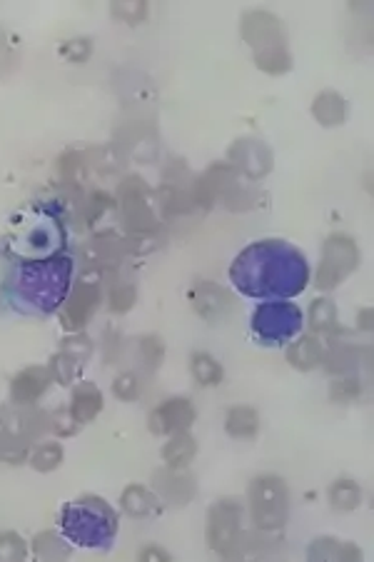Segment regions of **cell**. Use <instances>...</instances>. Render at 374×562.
<instances>
[{"label":"cell","instance_id":"obj_9","mask_svg":"<svg viewBox=\"0 0 374 562\" xmlns=\"http://www.w3.org/2000/svg\"><path fill=\"white\" fill-rule=\"evenodd\" d=\"M148 422L155 435L185 433L195 422V408L187 397H170L150 412Z\"/></svg>","mask_w":374,"mask_h":562},{"label":"cell","instance_id":"obj_13","mask_svg":"<svg viewBox=\"0 0 374 562\" xmlns=\"http://www.w3.org/2000/svg\"><path fill=\"white\" fill-rule=\"evenodd\" d=\"M230 160L237 173H245L248 178H262L272 167V153L260 141H237L230 148Z\"/></svg>","mask_w":374,"mask_h":562},{"label":"cell","instance_id":"obj_38","mask_svg":"<svg viewBox=\"0 0 374 562\" xmlns=\"http://www.w3.org/2000/svg\"><path fill=\"white\" fill-rule=\"evenodd\" d=\"M112 13L118 15L125 23H140L145 13H148V5L145 3H115L112 5Z\"/></svg>","mask_w":374,"mask_h":562},{"label":"cell","instance_id":"obj_10","mask_svg":"<svg viewBox=\"0 0 374 562\" xmlns=\"http://www.w3.org/2000/svg\"><path fill=\"white\" fill-rule=\"evenodd\" d=\"M237 185V170L230 163H215L210 166L202 178H198L195 183V191H192V203L202 205V208H210L212 203H217L220 198H224L227 192L232 191Z\"/></svg>","mask_w":374,"mask_h":562},{"label":"cell","instance_id":"obj_34","mask_svg":"<svg viewBox=\"0 0 374 562\" xmlns=\"http://www.w3.org/2000/svg\"><path fill=\"white\" fill-rule=\"evenodd\" d=\"M362 395V383L360 380H354V378H349V380H337L332 383V390H329V397L335 400V403H352V400H357Z\"/></svg>","mask_w":374,"mask_h":562},{"label":"cell","instance_id":"obj_16","mask_svg":"<svg viewBox=\"0 0 374 562\" xmlns=\"http://www.w3.org/2000/svg\"><path fill=\"white\" fill-rule=\"evenodd\" d=\"M152 480H155L158 493H160L167 502H173V505H187L190 500L195 498V483H192V477L183 473V470L167 468V470H162V473H155Z\"/></svg>","mask_w":374,"mask_h":562},{"label":"cell","instance_id":"obj_8","mask_svg":"<svg viewBox=\"0 0 374 562\" xmlns=\"http://www.w3.org/2000/svg\"><path fill=\"white\" fill-rule=\"evenodd\" d=\"M120 210L130 231L142 232V235L158 231V217H155L150 191L142 178L130 175L120 183Z\"/></svg>","mask_w":374,"mask_h":562},{"label":"cell","instance_id":"obj_5","mask_svg":"<svg viewBox=\"0 0 374 562\" xmlns=\"http://www.w3.org/2000/svg\"><path fill=\"white\" fill-rule=\"evenodd\" d=\"M242 508L235 500H217L207 512V545L220 558H240L242 555Z\"/></svg>","mask_w":374,"mask_h":562},{"label":"cell","instance_id":"obj_18","mask_svg":"<svg viewBox=\"0 0 374 562\" xmlns=\"http://www.w3.org/2000/svg\"><path fill=\"white\" fill-rule=\"evenodd\" d=\"M102 410V393L93 383H80L73 390V403H70V415L77 425L95 420Z\"/></svg>","mask_w":374,"mask_h":562},{"label":"cell","instance_id":"obj_33","mask_svg":"<svg viewBox=\"0 0 374 562\" xmlns=\"http://www.w3.org/2000/svg\"><path fill=\"white\" fill-rule=\"evenodd\" d=\"M23 555V537L15 535V533H0V560H20Z\"/></svg>","mask_w":374,"mask_h":562},{"label":"cell","instance_id":"obj_19","mask_svg":"<svg viewBox=\"0 0 374 562\" xmlns=\"http://www.w3.org/2000/svg\"><path fill=\"white\" fill-rule=\"evenodd\" d=\"M312 116L317 118L324 128L342 126V123H345V116H347L345 98H342L339 93H335V90H324V93H320V95L314 98V102H312Z\"/></svg>","mask_w":374,"mask_h":562},{"label":"cell","instance_id":"obj_27","mask_svg":"<svg viewBox=\"0 0 374 562\" xmlns=\"http://www.w3.org/2000/svg\"><path fill=\"white\" fill-rule=\"evenodd\" d=\"M190 371H192V378L205 387L223 383V365L207 353H195L190 360Z\"/></svg>","mask_w":374,"mask_h":562},{"label":"cell","instance_id":"obj_29","mask_svg":"<svg viewBox=\"0 0 374 562\" xmlns=\"http://www.w3.org/2000/svg\"><path fill=\"white\" fill-rule=\"evenodd\" d=\"M36 552H37V558H45V560L68 558V548L62 545V540L55 535V533H43V535H37Z\"/></svg>","mask_w":374,"mask_h":562},{"label":"cell","instance_id":"obj_4","mask_svg":"<svg viewBox=\"0 0 374 562\" xmlns=\"http://www.w3.org/2000/svg\"><path fill=\"white\" fill-rule=\"evenodd\" d=\"M249 517L260 533H277L287 523L289 512V493L282 477L277 475H257L248 490Z\"/></svg>","mask_w":374,"mask_h":562},{"label":"cell","instance_id":"obj_3","mask_svg":"<svg viewBox=\"0 0 374 562\" xmlns=\"http://www.w3.org/2000/svg\"><path fill=\"white\" fill-rule=\"evenodd\" d=\"M62 530L77 545H108L118 530V515L102 498H80L62 510Z\"/></svg>","mask_w":374,"mask_h":562},{"label":"cell","instance_id":"obj_12","mask_svg":"<svg viewBox=\"0 0 374 562\" xmlns=\"http://www.w3.org/2000/svg\"><path fill=\"white\" fill-rule=\"evenodd\" d=\"M190 297H192V307L198 310L199 318H205L207 322H223L232 313V307H235L232 295L223 290L220 285L207 281L198 282L192 288Z\"/></svg>","mask_w":374,"mask_h":562},{"label":"cell","instance_id":"obj_32","mask_svg":"<svg viewBox=\"0 0 374 562\" xmlns=\"http://www.w3.org/2000/svg\"><path fill=\"white\" fill-rule=\"evenodd\" d=\"M137 300V290L135 285H115L110 293V310L112 313H127L130 307L135 305Z\"/></svg>","mask_w":374,"mask_h":562},{"label":"cell","instance_id":"obj_25","mask_svg":"<svg viewBox=\"0 0 374 562\" xmlns=\"http://www.w3.org/2000/svg\"><path fill=\"white\" fill-rule=\"evenodd\" d=\"M329 502H332L335 510H357L362 502L360 485H357L354 480H349V477H339V480H335L332 487H329Z\"/></svg>","mask_w":374,"mask_h":562},{"label":"cell","instance_id":"obj_37","mask_svg":"<svg viewBox=\"0 0 374 562\" xmlns=\"http://www.w3.org/2000/svg\"><path fill=\"white\" fill-rule=\"evenodd\" d=\"M90 51H93L90 40L77 38V40H68V43L61 48V55L62 58H68L70 63H85L87 58H90Z\"/></svg>","mask_w":374,"mask_h":562},{"label":"cell","instance_id":"obj_2","mask_svg":"<svg viewBox=\"0 0 374 562\" xmlns=\"http://www.w3.org/2000/svg\"><path fill=\"white\" fill-rule=\"evenodd\" d=\"M242 38L255 51V63L270 76H282L292 68V55L287 51L285 26L277 15L267 11H248L242 15Z\"/></svg>","mask_w":374,"mask_h":562},{"label":"cell","instance_id":"obj_24","mask_svg":"<svg viewBox=\"0 0 374 562\" xmlns=\"http://www.w3.org/2000/svg\"><path fill=\"white\" fill-rule=\"evenodd\" d=\"M362 355H370V350L367 347H354V346H335L329 353H327V358L324 360V368L329 372H349L354 371L357 365L362 362Z\"/></svg>","mask_w":374,"mask_h":562},{"label":"cell","instance_id":"obj_40","mask_svg":"<svg viewBox=\"0 0 374 562\" xmlns=\"http://www.w3.org/2000/svg\"><path fill=\"white\" fill-rule=\"evenodd\" d=\"M140 560H170V555H167L165 550L150 545V548H145L140 552Z\"/></svg>","mask_w":374,"mask_h":562},{"label":"cell","instance_id":"obj_14","mask_svg":"<svg viewBox=\"0 0 374 562\" xmlns=\"http://www.w3.org/2000/svg\"><path fill=\"white\" fill-rule=\"evenodd\" d=\"M90 340L87 338H68L65 343H62L61 353L55 355L53 360V365H50V372H53V378H61V383H68V380H73L75 372L83 368V362L90 358Z\"/></svg>","mask_w":374,"mask_h":562},{"label":"cell","instance_id":"obj_20","mask_svg":"<svg viewBox=\"0 0 374 562\" xmlns=\"http://www.w3.org/2000/svg\"><path fill=\"white\" fill-rule=\"evenodd\" d=\"M310 560H342V562H354L362 560L360 548H354L352 542H339L332 537H317L310 545L307 552Z\"/></svg>","mask_w":374,"mask_h":562},{"label":"cell","instance_id":"obj_26","mask_svg":"<svg viewBox=\"0 0 374 562\" xmlns=\"http://www.w3.org/2000/svg\"><path fill=\"white\" fill-rule=\"evenodd\" d=\"M310 325L314 332L322 335H335L339 330V320H337V307L329 297L314 300L310 307Z\"/></svg>","mask_w":374,"mask_h":562},{"label":"cell","instance_id":"obj_6","mask_svg":"<svg viewBox=\"0 0 374 562\" xmlns=\"http://www.w3.org/2000/svg\"><path fill=\"white\" fill-rule=\"evenodd\" d=\"M357 268H360L357 243L345 232H335L327 238L322 248V260H320V270H317V288L332 290L347 281Z\"/></svg>","mask_w":374,"mask_h":562},{"label":"cell","instance_id":"obj_35","mask_svg":"<svg viewBox=\"0 0 374 562\" xmlns=\"http://www.w3.org/2000/svg\"><path fill=\"white\" fill-rule=\"evenodd\" d=\"M112 393H115V397L130 403V400H135V397L140 395V380H137L133 372H125V375H120V378L112 383Z\"/></svg>","mask_w":374,"mask_h":562},{"label":"cell","instance_id":"obj_31","mask_svg":"<svg viewBox=\"0 0 374 562\" xmlns=\"http://www.w3.org/2000/svg\"><path fill=\"white\" fill-rule=\"evenodd\" d=\"M140 355L148 362V368H158L162 365V358H165V343L158 335H145L140 340Z\"/></svg>","mask_w":374,"mask_h":562},{"label":"cell","instance_id":"obj_7","mask_svg":"<svg viewBox=\"0 0 374 562\" xmlns=\"http://www.w3.org/2000/svg\"><path fill=\"white\" fill-rule=\"evenodd\" d=\"M302 328V313L292 303H264L252 315V330L264 346H280Z\"/></svg>","mask_w":374,"mask_h":562},{"label":"cell","instance_id":"obj_41","mask_svg":"<svg viewBox=\"0 0 374 562\" xmlns=\"http://www.w3.org/2000/svg\"><path fill=\"white\" fill-rule=\"evenodd\" d=\"M360 325L362 328H364V330H370V328H372V310H370V307H364V310H362L360 313Z\"/></svg>","mask_w":374,"mask_h":562},{"label":"cell","instance_id":"obj_17","mask_svg":"<svg viewBox=\"0 0 374 562\" xmlns=\"http://www.w3.org/2000/svg\"><path fill=\"white\" fill-rule=\"evenodd\" d=\"M322 358L324 347L314 335H302V338H297L292 346L287 347V362H289L295 371H312V368H317V365L322 362Z\"/></svg>","mask_w":374,"mask_h":562},{"label":"cell","instance_id":"obj_23","mask_svg":"<svg viewBox=\"0 0 374 562\" xmlns=\"http://www.w3.org/2000/svg\"><path fill=\"white\" fill-rule=\"evenodd\" d=\"M224 430L232 437H255L260 430V415L257 410L248 405H237L224 418Z\"/></svg>","mask_w":374,"mask_h":562},{"label":"cell","instance_id":"obj_15","mask_svg":"<svg viewBox=\"0 0 374 562\" xmlns=\"http://www.w3.org/2000/svg\"><path fill=\"white\" fill-rule=\"evenodd\" d=\"M53 383V372L50 368H25L20 371L11 383V397L15 405H33L37 397L48 390Z\"/></svg>","mask_w":374,"mask_h":562},{"label":"cell","instance_id":"obj_30","mask_svg":"<svg viewBox=\"0 0 374 562\" xmlns=\"http://www.w3.org/2000/svg\"><path fill=\"white\" fill-rule=\"evenodd\" d=\"M61 175L65 183L70 185H80L83 183V175H85V163H83V155L80 153H65L61 158Z\"/></svg>","mask_w":374,"mask_h":562},{"label":"cell","instance_id":"obj_21","mask_svg":"<svg viewBox=\"0 0 374 562\" xmlns=\"http://www.w3.org/2000/svg\"><path fill=\"white\" fill-rule=\"evenodd\" d=\"M195 452H198V445H195V440L185 430V433H175L167 440V445L162 447V460L173 470H183V468H187L192 462Z\"/></svg>","mask_w":374,"mask_h":562},{"label":"cell","instance_id":"obj_1","mask_svg":"<svg viewBox=\"0 0 374 562\" xmlns=\"http://www.w3.org/2000/svg\"><path fill=\"white\" fill-rule=\"evenodd\" d=\"M230 275L237 288L252 297H289L305 290L307 263L302 253L282 240H262L237 256Z\"/></svg>","mask_w":374,"mask_h":562},{"label":"cell","instance_id":"obj_28","mask_svg":"<svg viewBox=\"0 0 374 562\" xmlns=\"http://www.w3.org/2000/svg\"><path fill=\"white\" fill-rule=\"evenodd\" d=\"M33 468L40 470V473H50V470H55L58 465L62 462V447L61 443H45V445H40L33 452Z\"/></svg>","mask_w":374,"mask_h":562},{"label":"cell","instance_id":"obj_39","mask_svg":"<svg viewBox=\"0 0 374 562\" xmlns=\"http://www.w3.org/2000/svg\"><path fill=\"white\" fill-rule=\"evenodd\" d=\"M115 200H112L108 192H93L90 195V203H87V210H85V217L87 223H95L98 217H102L108 210H110Z\"/></svg>","mask_w":374,"mask_h":562},{"label":"cell","instance_id":"obj_22","mask_svg":"<svg viewBox=\"0 0 374 562\" xmlns=\"http://www.w3.org/2000/svg\"><path fill=\"white\" fill-rule=\"evenodd\" d=\"M120 508H123L130 517H145V515H152V512L160 510V502H158V498L150 493L148 487L127 485L125 487L123 498H120Z\"/></svg>","mask_w":374,"mask_h":562},{"label":"cell","instance_id":"obj_11","mask_svg":"<svg viewBox=\"0 0 374 562\" xmlns=\"http://www.w3.org/2000/svg\"><path fill=\"white\" fill-rule=\"evenodd\" d=\"M98 303L100 285H95V282H77L73 288V293L68 295L65 307H62V328H65V330H80L87 320L93 318Z\"/></svg>","mask_w":374,"mask_h":562},{"label":"cell","instance_id":"obj_36","mask_svg":"<svg viewBox=\"0 0 374 562\" xmlns=\"http://www.w3.org/2000/svg\"><path fill=\"white\" fill-rule=\"evenodd\" d=\"M23 458V445H20V440L18 437H12L5 428H3V422H0V460H20Z\"/></svg>","mask_w":374,"mask_h":562}]
</instances>
